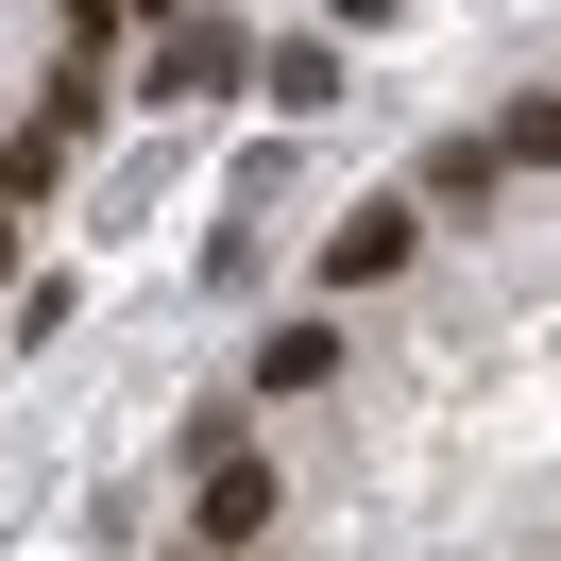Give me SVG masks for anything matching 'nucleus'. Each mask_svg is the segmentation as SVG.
Masks as SVG:
<instances>
[{
    "mask_svg": "<svg viewBox=\"0 0 561 561\" xmlns=\"http://www.w3.org/2000/svg\"><path fill=\"white\" fill-rule=\"evenodd\" d=\"M255 527H273V459H239V443H205V511H187V545H221V561H255Z\"/></svg>",
    "mask_w": 561,
    "mask_h": 561,
    "instance_id": "nucleus-1",
    "label": "nucleus"
},
{
    "mask_svg": "<svg viewBox=\"0 0 561 561\" xmlns=\"http://www.w3.org/2000/svg\"><path fill=\"white\" fill-rule=\"evenodd\" d=\"M409 255H425V205H357L341 239H323V289H391Z\"/></svg>",
    "mask_w": 561,
    "mask_h": 561,
    "instance_id": "nucleus-2",
    "label": "nucleus"
},
{
    "mask_svg": "<svg viewBox=\"0 0 561 561\" xmlns=\"http://www.w3.org/2000/svg\"><path fill=\"white\" fill-rule=\"evenodd\" d=\"M239 69H255V51L221 35V18H171V51H153V85H171V103H221Z\"/></svg>",
    "mask_w": 561,
    "mask_h": 561,
    "instance_id": "nucleus-3",
    "label": "nucleus"
},
{
    "mask_svg": "<svg viewBox=\"0 0 561 561\" xmlns=\"http://www.w3.org/2000/svg\"><path fill=\"white\" fill-rule=\"evenodd\" d=\"M255 375H273V391H323V375H341V323H273V357H255Z\"/></svg>",
    "mask_w": 561,
    "mask_h": 561,
    "instance_id": "nucleus-4",
    "label": "nucleus"
},
{
    "mask_svg": "<svg viewBox=\"0 0 561 561\" xmlns=\"http://www.w3.org/2000/svg\"><path fill=\"white\" fill-rule=\"evenodd\" d=\"M493 153H527V171H561V103H511V119H493Z\"/></svg>",
    "mask_w": 561,
    "mask_h": 561,
    "instance_id": "nucleus-5",
    "label": "nucleus"
},
{
    "mask_svg": "<svg viewBox=\"0 0 561 561\" xmlns=\"http://www.w3.org/2000/svg\"><path fill=\"white\" fill-rule=\"evenodd\" d=\"M323 18H341V35H375V18H391V0H323Z\"/></svg>",
    "mask_w": 561,
    "mask_h": 561,
    "instance_id": "nucleus-6",
    "label": "nucleus"
},
{
    "mask_svg": "<svg viewBox=\"0 0 561 561\" xmlns=\"http://www.w3.org/2000/svg\"><path fill=\"white\" fill-rule=\"evenodd\" d=\"M0 255H18V187H0Z\"/></svg>",
    "mask_w": 561,
    "mask_h": 561,
    "instance_id": "nucleus-7",
    "label": "nucleus"
},
{
    "mask_svg": "<svg viewBox=\"0 0 561 561\" xmlns=\"http://www.w3.org/2000/svg\"><path fill=\"white\" fill-rule=\"evenodd\" d=\"M119 18H171V0H119Z\"/></svg>",
    "mask_w": 561,
    "mask_h": 561,
    "instance_id": "nucleus-8",
    "label": "nucleus"
},
{
    "mask_svg": "<svg viewBox=\"0 0 561 561\" xmlns=\"http://www.w3.org/2000/svg\"><path fill=\"white\" fill-rule=\"evenodd\" d=\"M187 561H221V545H187Z\"/></svg>",
    "mask_w": 561,
    "mask_h": 561,
    "instance_id": "nucleus-9",
    "label": "nucleus"
}]
</instances>
